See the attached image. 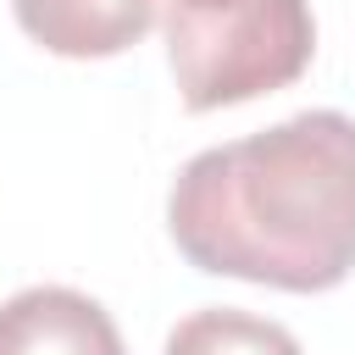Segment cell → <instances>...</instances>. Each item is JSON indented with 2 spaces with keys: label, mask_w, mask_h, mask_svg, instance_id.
I'll list each match as a JSON object with an SVG mask.
<instances>
[{
  "label": "cell",
  "mask_w": 355,
  "mask_h": 355,
  "mask_svg": "<svg viewBox=\"0 0 355 355\" xmlns=\"http://www.w3.org/2000/svg\"><path fill=\"white\" fill-rule=\"evenodd\" d=\"M166 227L200 272L288 294L338 288L355 272V116L300 111L200 150L166 194Z\"/></svg>",
  "instance_id": "6da1fadb"
},
{
  "label": "cell",
  "mask_w": 355,
  "mask_h": 355,
  "mask_svg": "<svg viewBox=\"0 0 355 355\" xmlns=\"http://www.w3.org/2000/svg\"><path fill=\"white\" fill-rule=\"evenodd\" d=\"M0 355H122V333L100 300L39 283L0 305Z\"/></svg>",
  "instance_id": "3957f363"
},
{
  "label": "cell",
  "mask_w": 355,
  "mask_h": 355,
  "mask_svg": "<svg viewBox=\"0 0 355 355\" xmlns=\"http://www.w3.org/2000/svg\"><path fill=\"white\" fill-rule=\"evenodd\" d=\"M316 50L311 0H166V61L189 111L288 89Z\"/></svg>",
  "instance_id": "7a4b0ae2"
},
{
  "label": "cell",
  "mask_w": 355,
  "mask_h": 355,
  "mask_svg": "<svg viewBox=\"0 0 355 355\" xmlns=\"http://www.w3.org/2000/svg\"><path fill=\"white\" fill-rule=\"evenodd\" d=\"M166 355H305L300 338L283 322L233 311V305H211L183 316L166 333Z\"/></svg>",
  "instance_id": "5b68a950"
},
{
  "label": "cell",
  "mask_w": 355,
  "mask_h": 355,
  "mask_svg": "<svg viewBox=\"0 0 355 355\" xmlns=\"http://www.w3.org/2000/svg\"><path fill=\"white\" fill-rule=\"evenodd\" d=\"M22 33L67 61L122 55L155 22V0H11Z\"/></svg>",
  "instance_id": "277c9868"
}]
</instances>
